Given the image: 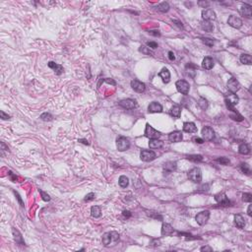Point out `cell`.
Returning <instances> with one entry per match:
<instances>
[{
    "mask_svg": "<svg viewBox=\"0 0 252 252\" xmlns=\"http://www.w3.org/2000/svg\"><path fill=\"white\" fill-rule=\"evenodd\" d=\"M238 102H239V98L233 93H228L224 96V103L230 112H234V106H236Z\"/></svg>",
    "mask_w": 252,
    "mask_h": 252,
    "instance_id": "cell-1",
    "label": "cell"
},
{
    "mask_svg": "<svg viewBox=\"0 0 252 252\" xmlns=\"http://www.w3.org/2000/svg\"><path fill=\"white\" fill-rule=\"evenodd\" d=\"M188 178L194 183H200L202 180V171L199 167H194L188 172Z\"/></svg>",
    "mask_w": 252,
    "mask_h": 252,
    "instance_id": "cell-2",
    "label": "cell"
},
{
    "mask_svg": "<svg viewBox=\"0 0 252 252\" xmlns=\"http://www.w3.org/2000/svg\"><path fill=\"white\" fill-rule=\"evenodd\" d=\"M210 218V212L208 210H205L198 213L195 217V221L197 222V224L199 226H204V224H207V222L209 221Z\"/></svg>",
    "mask_w": 252,
    "mask_h": 252,
    "instance_id": "cell-3",
    "label": "cell"
},
{
    "mask_svg": "<svg viewBox=\"0 0 252 252\" xmlns=\"http://www.w3.org/2000/svg\"><path fill=\"white\" fill-rule=\"evenodd\" d=\"M116 147L117 150L120 152H124V151L128 150L130 148V142L129 140L125 138V137H118L116 140Z\"/></svg>",
    "mask_w": 252,
    "mask_h": 252,
    "instance_id": "cell-4",
    "label": "cell"
},
{
    "mask_svg": "<svg viewBox=\"0 0 252 252\" xmlns=\"http://www.w3.org/2000/svg\"><path fill=\"white\" fill-rule=\"evenodd\" d=\"M161 132L157 131L155 128H153L149 123L146 124V128H145V136L148 137L150 139H159L161 137Z\"/></svg>",
    "mask_w": 252,
    "mask_h": 252,
    "instance_id": "cell-5",
    "label": "cell"
},
{
    "mask_svg": "<svg viewBox=\"0 0 252 252\" xmlns=\"http://www.w3.org/2000/svg\"><path fill=\"white\" fill-rule=\"evenodd\" d=\"M175 87H176L177 91L182 94V95H187V94L189 93V90H190L189 83L186 82L185 80H178V81L175 83Z\"/></svg>",
    "mask_w": 252,
    "mask_h": 252,
    "instance_id": "cell-6",
    "label": "cell"
},
{
    "mask_svg": "<svg viewBox=\"0 0 252 252\" xmlns=\"http://www.w3.org/2000/svg\"><path fill=\"white\" fill-rule=\"evenodd\" d=\"M156 153L151 150H143L140 154V158L143 162H152L156 159Z\"/></svg>",
    "mask_w": 252,
    "mask_h": 252,
    "instance_id": "cell-7",
    "label": "cell"
},
{
    "mask_svg": "<svg viewBox=\"0 0 252 252\" xmlns=\"http://www.w3.org/2000/svg\"><path fill=\"white\" fill-rule=\"evenodd\" d=\"M202 137L204 141H212L215 138V131L210 126H205L202 129Z\"/></svg>",
    "mask_w": 252,
    "mask_h": 252,
    "instance_id": "cell-8",
    "label": "cell"
},
{
    "mask_svg": "<svg viewBox=\"0 0 252 252\" xmlns=\"http://www.w3.org/2000/svg\"><path fill=\"white\" fill-rule=\"evenodd\" d=\"M227 86V90L230 91V93H233V94H236L237 91L240 89L239 83H238L237 80L236 78H233V77L228 80Z\"/></svg>",
    "mask_w": 252,
    "mask_h": 252,
    "instance_id": "cell-9",
    "label": "cell"
},
{
    "mask_svg": "<svg viewBox=\"0 0 252 252\" xmlns=\"http://www.w3.org/2000/svg\"><path fill=\"white\" fill-rule=\"evenodd\" d=\"M119 106H122L125 109H134L137 106V103L135 100L132 99H125L119 102Z\"/></svg>",
    "mask_w": 252,
    "mask_h": 252,
    "instance_id": "cell-10",
    "label": "cell"
},
{
    "mask_svg": "<svg viewBox=\"0 0 252 252\" xmlns=\"http://www.w3.org/2000/svg\"><path fill=\"white\" fill-rule=\"evenodd\" d=\"M227 24L234 29H239V28H241V26H242V20L236 16L231 15V16H230V18L227 20Z\"/></svg>",
    "mask_w": 252,
    "mask_h": 252,
    "instance_id": "cell-11",
    "label": "cell"
},
{
    "mask_svg": "<svg viewBox=\"0 0 252 252\" xmlns=\"http://www.w3.org/2000/svg\"><path fill=\"white\" fill-rule=\"evenodd\" d=\"M131 87L132 89L137 93H144L146 90V85L143 82L139 81V80H132L131 81Z\"/></svg>",
    "mask_w": 252,
    "mask_h": 252,
    "instance_id": "cell-12",
    "label": "cell"
},
{
    "mask_svg": "<svg viewBox=\"0 0 252 252\" xmlns=\"http://www.w3.org/2000/svg\"><path fill=\"white\" fill-rule=\"evenodd\" d=\"M217 16L216 13H215L214 10L212 9H205L202 11V19L203 21H213V20H216Z\"/></svg>",
    "mask_w": 252,
    "mask_h": 252,
    "instance_id": "cell-13",
    "label": "cell"
},
{
    "mask_svg": "<svg viewBox=\"0 0 252 252\" xmlns=\"http://www.w3.org/2000/svg\"><path fill=\"white\" fill-rule=\"evenodd\" d=\"M215 200L217 201L218 203L222 206H230V201L228 200V198L227 197V195L224 193H218L215 195Z\"/></svg>",
    "mask_w": 252,
    "mask_h": 252,
    "instance_id": "cell-14",
    "label": "cell"
},
{
    "mask_svg": "<svg viewBox=\"0 0 252 252\" xmlns=\"http://www.w3.org/2000/svg\"><path fill=\"white\" fill-rule=\"evenodd\" d=\"M182 139H183V136L180 131H173V132H171L169 135V140L172 143L181 142Z\"/></svg>",
    "mask_w": 252,
    "mask_h": 252,
    "instance_id": "cell-15",
    "label": "cell"
},
{
    "mask_svg": "<svg viewBox=\"0 0 252 252\" xmlns=\"http://www.w3.org/2000/svg\"><path fill=\"white\" fill-rule=\"evenodd\" d=\"M148 112L151 113H157V112H163V106L161 103L157 102L151 103L149 106H148Z\"/></svg>",
    "mask_w": 252,
    "mask_h": 252,
    "instance_id": "cell-16",
    "label": "cell"
},
{
    "mask_svg": "<svg viewBox=\"0 0 252 252\" xmlns=\"http://www.w3.org/2000/svg\"><path fill=\"white\" fill-rule=\"evenodd\" d=\"M174 233V228L170 226L169 224H166L164 223L162 226V236H172Z\"/></svg>",
    "mask_w": 252,
    "mask_h": 252,
    "instance_id": "cell-17",
    "label": "cell"
},
{
    "mask_svg": "<svg viewBox=\"0 0 252 252\" xmlns=\"http://www.w3.org/2000/svg\"><path fill=\"white\" fill-rule=\"evenodd\" d=\"M239 13L242 16L246 17V18H251L252 16V9H251V6L250 5H247V4H243L242 6L240 7L239 9Z\"/></svg>",
    "mask_w": 252,
    "mask_h": 252,
    "instance_id": "cell-18",
    "label": "cell"
},
{
    "mask_svg": "<svg viewBox=\"0 0 252 252\" xmlns=\"http://www.w3.org/2000/svg\"><path fill=\"white\" fill-rule=\"evenodd\" d=\"M183 131L186 133H196L197 127L193 122H184L183 123Z\"/></svg>",
    "mask_w": 252,
    "mask_h": 252,
    "instance_id": "cell-19",
    "label": "cell"
},
{
    "mask_svg": "<svg viewBox=\"0 0 252 252\" xmlns=\"http://www.w3.org/2000/svg\"><path fill=\"white\" fill-rule=\"evenodd\" d=\"M159 76L161 77V78H162L163 82H164V84H167V83L170 81V73H169V69L163 68L162 71L159 73Z\"/></svg>",
    "mask_w": 252,
    "mask_h": 252,
    "instance_id": "cell-20",
    "label": "cell"
},
{
    "mask_svg": "<svg viewBox=\"0 0 252 252\" xmlns=\"http://www.w3.org/2000/svg\"><path fill=\"white\" fill-rule=\"evenodd\" d=\"M214 60L213 58H211V57L209 56H207V57H205V58L203 59V61H202V67L204 69H206V70H211L212 68L214 67Z\"/></svg>",
    "mask_w": 252,
    "mask_h": 252,
    "instance_id": "cell-21",
    "label": "cell"
},
{
    "mask_svg": "<svg viewBox=\"0 0 252 252\" xmlns=\"http://www.w3.org/2000/svg\"><path fill=\"white\" fill-rule=\"evenodd\" d=\"M176 169V163L175 162H167L164 166V171L167 173H170Z\"/></svg>",
    "mask_w": 252,
    "mask_h": 252,
    "instance_id": "cell-22",
    "label": "cell"
},
{
    "mask_svg": "<svg viewBox=\"0 0 252 252\" xmlns=\"http://www.w3.org/2000/svg\"><path fill=\"white\" fill-rule=\"evenodd\" d=\"M234 224L238 228H243L245 227V220L241 215L237 214L234 216Z\"/></svg>",
    "mask_w": 252,
    "mask_h": 252,
    "instance_id": "cell-23",
    "label": "cell"
},
{
    "mask_svg": "<svg viewBox=\"0 0 252 252\" xmlns=\"http://www.w3.org/2000/svg\"><path fill=\"white\" fill-rule=\"evenodd\" d=\"M200 27L203 31L208 32V33L213 32V30H214V25L212 24L211 22H208V21H201L200 22Z\"/></svg>",
    "mask_w": 252,
    "mask_h": 252,
    "instance_id": "cell-24",
    "label": "cell"
},
{
    "mask_svg": "<svg viewBox=\"0 0 252 252\" xmlns=\"http://www.w3.org/2000/svg\"><path fill=\"white\" fill-rule=\"evenodd\" d=\"M48 67L49 68H51L52 70H54V72L57 74V75H60V74H62V72H63V67L61 65L57 64V63H55V62H53V61L48 62Z\"/></svg>",
    "mask_w": 252,
    "mask_h": 252,
    "instance_id": "cell-25",
    "label": "cell"
},
{
    "mask_svg": "<svg viewBox=\"0 0 252 252\" xmlns=\"http://www.w3.org/2000/svg\"><path fill=\"white\" fill-rule=\"evenodd\" d=\"M149 146L151 149H160L164 146V142L159 139H150Z\"/></svg>",
    "mask_w": 252,
    "mask_h": 252,
    "instance_id": "cell-26",
    "label": "cell"
},
{
    "mask_svg": "<svg viewBox=\"0 0 252 252\" xmlns=\"http://www.w3.org/2000/svg\"><path fill=\"white\" fill-rule=\"evenodd\" d=\"M12 233L13 236H14V239L16 240L17 243L19 244H25L24 240H23V237H22V234L20 233V231L18 230H16L15 227L12 228Z\"/></svg>",
    "mask_w": 252,
    "mask_h": 252,
    "instance_id": "cell-27",
    "label": "cell"
},
{
    "mask_svg": "<svg viewBox=\"0 0 252 252\" xmlns=\"http://www.w3.org/2000/svg\"><path fill=\"white\" fill-rule=\"evenodd\" d=\"M170 115L171 116H173V117H175V118H179L180 117V114H181V109H180V106H173L170 109Z\"/></svg>",
    "mask_w": 252,
    "mask_h": 252,
    "instance_id": "cell-28",
    "label": "cell"
},
{
    "mask_svg": "<svg viewBox=\"0 0 252 252\" xmlns=\"http://www.w3.org/2000/svg\"><path fill=\"white\" fill-rule=\"evenodd\" d=\"M186 159L193 163H200L203 161V156H201V155H186Z\"/></svg>",
    "mask_w": 252,
    "mask_h": 252,
    "instance_id": "cell-29",
    "label": "cell"
},
{
    "mask_svg": "<svg viewBox=\"0 0 252 252\" xmlns=\"http://www.w3.org/2000/svg\"><path fill=\"white\" fill-rule=\"evenodd\" d=\"M91 215L94 218H100L102 216V209L99 206H93L91 208Z\"/></svg>",
    "mask_w": 252,
    "mask_h": 252,
    "instance_id": "cell-30",
    "label": "cell"
},
{
    "mask_svg": "<svg viewBox=\"0 0 252 252\" xmlns=\"http://www.w3.org/2000/svg\"><path fill=\"white\" fill-rule=\"evenodd\" d=\"M240 62L242 63V64L251 65V64H252L251 56H250L249 54H246V53H243V54L240 55Z\"/></svg>",
    "mask_w": 252,
    "mask_h": 252,
    "instance_id": "cell-31",
    "label": "cell"
},
{
    "mask_svg": "<svg viewBox=\"0 0 252 252\" xmlns=\"http://www.w3.org/2000/svg\"><path fill=\"white\" fill-rule=\"evenodd\" d=\"M238 152L241 155H248L250 154V147L246 143H243L238 147Z\"/></svg>",
    "mask_w": 252,
    "mask_h": 252,
    "instance_id": "cell-32",
    "label": "cell"
},
{
    "mask_svg": "<svg viewBox=\"0 0 252 252\" xmlns=\"http://www.w3.org/2000/svg\"><path fill=\"white\" fill-rule=\"evenodd\" d=\"M112 241V233H103V244L105 245V246H109Z\"/></svg>",
    "mask_w": 252,
    "mask_h": 252,
    "instance_id": "cell-33",
    "label": "cell"
},
{
    "mask_svg": "<svg viewBox=\"0 0 252 252\" xmlns=\"http://www.w3.org/2000/svg\"><path fill=\"white\" fill-rule=\"evenodd\" d=\"M198 106L201 109L203 110H206L208 109V106H209V103H208V100L204 98H200L198 100Z\"/></svg>",
    "mask_w": 252,
    "mask_h": 252,
    "instance_id": "cell-34",
    "label": "cell"
},
{
    "mask_svg": "<svg viewBox=\"0 0 252 252\" xmlns=\"http://www.w3.org/2000/svg\"><path fill=\"white\" fill-rule=\"evenodd\" d=\"M158 10H159L160 12H162V13H166L169 10V3L167 2H162V3H160L159 5H158Z\"/></svg>",
    "mask_w": 252,
    "mask_h": 252,
    "instance_id": "cell-35",
    "label": "cell"
},
{
    "mask_svg": "<svg viewBox=\"0 0 252 252\" xmlns=\"http://www.w3.org/2000/svg\"><path fill=\"white\" fill-rule=\"evenodd\" d=\"M118 183H119V185L121 186L122 188H126L127 186H128V184H129L128 177H126L125 175H121V176L119 177Z\"/></svg>",
    "mask_w": 252,
    "mask_h": 252,
    "instance_id": "cell-36",
    "label": "cell"
},
{
    "mask_svg": "<svg viewBox=\"0 0 252 252\" xmlns=\"http://www.w3.org/2000/svg\"><path fill=\"white\" fill-rule=\"evenodd\" d=\"M233 113H230V118L231 119H233V120H236V121H242L243 120V116L242 115H240L239 113H238L236 110H234V112H231Z\"/></svg>",
    "mask_w": 252,
    "mask_h": 252,
    "instance_id": "cell-37",
    "label": "cell"
},
{
    "mask_svg": "<svg viewBox=\"0 0 252 252\" xmlns=\"http://www.w3.org/2000/svg\"><path fill=\"white\" fill-rule=\"evenodd\" d=\"M240 169H241V171H242L243 173L245 174H250V167H249V164H241V166H240Z\"/></svg>",
    "mask_w": 252,
    "mask_h": 252,
    "instance_id": "cell-38",
    "label": "cell"
},
{
    "mask_svg": "<svg viewBox=\"0 0 252 252\" xmlns=\"http://www.w3.org/2000/svg\"><path fill=\"white\" fill-rule=\"evenodd\" d=\"M52 115L48 112H45L41 115V119L43 120V121H50V120H52Z\"/></svg>",
    "mask_w": 252,
    "mask_h": 252,
    "instance_id": "cell-39",
    "label": "cell"
},
{
    "mask_svg": "<svg viewBox=\"0 0 252 252\" xmlns=\"http://www.w3.org/2000/svg\"><path fill=\"white\" fill-rule=\"evenodd\" d=\"M218 163L221 164H224V166H227V164H230V161L227 159V158H224V157H222V158H219V159H217L216 160Z\"/></svg>",
    "mask_w": 252,
    "mask_h": 252,
    "instance_id": "cell-40",
    "label": "cell"
},
{
    "mask_svg": "<svg viewBox=\"0 0 252 252\" xmlns=\"http://www.w3.org/2000/svg\"><path fill=\"white\" fill-rule=\"evenodd\" d=\"M139 51L144 53L145 55H152V52H151V50L149 49V48H146V46H144V45L140 46Z\"/></svg>",
    "mask_w": 252,
    "mask_h": 252,
    "instance_id": "cell-41",
    "label": "cell"
},
{
    "mask_svg": "<svg viewBox=\"0 0 252 252\" xmlns=\"http://www.w3.org/2000/svg\"><path fill=\"white\" fill-rule=\"evenodd\" d=\"M242 200L244 202L250 203L252 201V194L251 193H244L242 194Z\"/></svg>",
    "mask_w": 252,
    "mask_h": 252,
    "instance_id": "cell-42",
    "label": "cell"
},
{
    "mask_svg": "<svg viewBox=\"0 0 252 252\" xmlns=\"http://www.w3.org/2000/svg\"><path fill=\"white\" fill-rule=\"evenodd\" d=\"M201 41H202L205 45L208 46H213L214 45V41L212 39H208V38H201Z\"/></svg>",
    "mask_w": 252,
    "mask_h": 252,
    "instance_id": "cell-43",
    "label": "cell"
},
{
    "mask_svg": "<svg viewBox=\"0 0 252 252\" xmlns=\"http://www.w3.org/2000/svg\"><path fill=\"white\" fill-rule=\"evenodd\" d=\"M95 197H96L95 193L91 192V193L87 194V195H86V197H85V201H86V202H90V201H93L94 199H95Z\"/></svg>",
    "mask_w": 252,
    "mask_h": 252,
    "instance_id": "cell-44",
    "label": "cell"
},
{
    "mask_svg": "<svg viewBox=\"0 0 252 252\" xmlns=\"http://www.w3.org/2000/svg\"><path fill=\"white\" fill-rule=\"evenodd\" d=\"M39 193H41L42 198L43 201H45V202H48V201H50V197H49L48 194H46L45 192H43V191H42V190H39Z\"/></svg>",
    "mask_w": 252,
    "mask_h": 252,
    "instance_id": "cell-45",
    "label": "cell"
},
{
    "mask_svg": "<svg viewBox=\"0 0 252 252\" xmlns=\"http://www.w3.org/2000/svg\"><path fill=\"white\" fill-rule=\"evenodd\" d=\"M112 239L114 242H117V241L119 240V234L116 233V231H112Z\"/></svg>",
    "mask_w": 252,
    "mask_h": 252,
    "instance_id": "cell-46",
    "label": "cell"
},
{
    "mask_svg": "<svg viewBox=\"0 0 252 252\" xmlns=\"http://www.w3.org/2000/svg\"><path fill=\"white\" fill-rule=\"evenodd\" d=\"M147 45L149 46V48H153V49H156L158 48V43L155 42H147Z\"/></svg>",
    "mask_w": 252,
    "mask_h": 252,
    "instance_id": "cell-47",
    "label": "cell"
},
{
    "mask_svg": "<svg viewBox=\"0 0 252 252\" xmlns=\"http://www.w3.org/2000/svg\"><path fill=\"white\" fill-rule=\"evenodd\" d=\"M0 117H1L3 120H7V119L10 118V115L6 114L4 112H3V110H1V112H0Z\"/></svg>",
    "mask_w": 252,
    "mask_h": 252,
    "instance_id": "cell-48",
    "label": "cell"
},
{
    "mask_svg": "<svg viewBox=\"0 0 252 252\" xmlns=\"http://www.w3.org/2000/svg\"><path fill=\"white\" fill-rule=\"evenodd\" d=\"M192 141H193L194 143H197V144H203L204 143V140L199 138V137H193Z\"/></svg>",
    "mask_w": 252,
    "mask_h": 252,
    "instance_id": "cell-49",
    "label": "cell"
},
{
    "mask_svg": "<svg viewBox=\"0 0 252 252\" xmlns=\"http://www.w3.org/2000/svg\"><path fill=\"white\" fill-rule=\"evenodd\" d=\"M209 4H210V3L207 2V1H199V2H198V5L202 6L203 8H207L208 6H209Z\"/></svg>",
    "mask_w": 252,
    "mask_h": 252,
    "instance_id": "cell-50",
    "label": "cell"
},
{
    "mask_svg": "<svg viewBox=\"0 0 252 252\" xmlns=\"http://www.w3.org/2000/svg\"><path fill=\"white\" fill-rule=\"evenodd\" d=\"M150 35H152L154 36H161V33L159 31H157V30H153V31H150L149 32Z\"/></svg>",
    "mask_w": 252,
    "mask_h": 252,
    "instance_id": "cell-51",
    "label": "cell"
},
{
    "mask_svg": "<svg viewBox=\"0 0 252 252\" xmlns=\"http://www.w3.org/2000/svg\"><path fill=\"white\" fill-rule=\"evenodd\" d=\"M151 245H152V246H159V245H161L160 239H153L152 242H151Z\"/></svg>",
    "mask_w": 252,
    "mask_h": 252,
    "instance_id": "cell-52",
    "label": "cell"
},
{
    "mask_svg": "<svg viewBox=\"0 0 252 252\" xmlns=\"http://www.w3.org/2000/svg\"><path fill=\"white\" fill-rule=\"evenodd\" d=\"M172 22L174 23V25H175V26H177V27H178V28H179V29H181V30H182V29H183V25H182V23H181L180 21H177V20H173V21H172Z\"/></svg>",
    "mask_w": 252,
    "mask_h": 252,
    "instance_id": "cell-53",
    "label": "cell"
},
{
    "mask_svg": "<svg viewBox=\"0 0 252 252\" xmlns=\"http://www.w3.org/2000/svg\"><path fill=\"white\" fill-rule=\"evenodd\" d=\"M201 251H209V252H212L213 251V248H211L210 246H203V247H201Z\"/></svg>",
    "mask_w": 252,
    "mask_h": 252,
    "instance_id": "cell-54",
    "label": "cell"
},
{
    "mask_svg": "<svg viewBox=\"0 0 252 252\" xmlns=\"http://www.w3.org/2000/svg\"><path fill=\"white\" fill-rule=\"evenodd\" d=\"M122 214H123V216L126 218V219H129V218L131 217V213H130L129 211H126V210H125V211H123V212H122Z\"/></svg>",
    "mask_w": 252,
    "mask_h": 252,
    "instance_id": "cell-55",
    "label": "cell"
},
{
    "mask_svg": "<svg viewBox=\"0 0 252 252\" xmlns=\"http://www.w3.org/2000/svg\"><path fill=\"white\" fill-rule=\"evenodd\" d=\"M169 59L171 60V61L175 59V56H174V53L172 51H169Z\"/></svg>",
    "mask_w": 252,
    "mask_h": 252,
    "instance_id": "cell-56",
    "label": "cell"
},
{
    "mask_svg": "<svg viewBox=\"0 0 252 252\" xmlns=\"http://www.w3.org/2000/svg\"><path fill=\"white\" fill-rule=\"evenodd\" d=\"M105 82H106V83H109V84H112V85H115V82L113 81V80H112V79H105Z\"/></svg>",
    "mask_w": 252,
    "mask_h": 252,
    "instance_id": "cell-57",
    "label": "cell"
},
{
    "mask_svg": "<svg viewBox=\"0 0 252 252\" xmlns=\"http://www.w3.org/2000/svg\"><path fill=\"white\" fill-rule=\"evenodd\" d=\"M78 141H79V142L83 143V144H85V145H89V142L87 140H85V139H79Z\"/></svg>",
    "mask_w": 252,
    "mask_h": 252,
    "instance_id": "cell-58",
    "label": "cell"
},
{
    "mask_svg": "<svg viewBox=\"0 0 252 252\" xmlns=\"http://www.w3.org/2000/svg\"><path fill=\"white\" fill-rule=\"evenodd\" d=\"M251 205H249V206H248V210H247V214H248V216H252V213H251Z\"/></svg>",
    "mask_w": 252,
    "mask_h": 252,
    "instance_id": "cell-59",
    "label": "cell"
}]
</instances>
